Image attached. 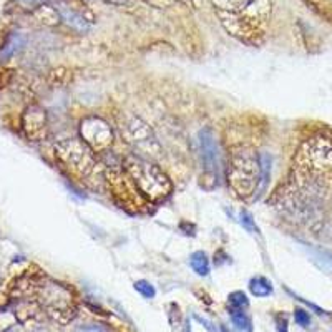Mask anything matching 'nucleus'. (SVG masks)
<instances>
[{"instance_id":"obj_5","label":"nucleus","mask_w":332,"mask_h":332,"mask_svg":"<svg viewBox=\"0 0 332 332\" xmlns=\"http://www.w3.org/2000/svg\"><path fill=\"white\" fill-rule=\"evenodd\" d=\"M80 135L95 153L108 150L113 143V131L110 125L98 116H88L83 120L80 123Z\"/></svg>"},{"instance_id":"obj_2","label":"nucleus","mask_w":332,"mask_h":332,"mask_svg":"<svg viewBox=\"0 0 332 332\" xmlns=\"http://www.w3.org/2000/svg\"><path fill=\"white\" fill-rule=\"evenodd\" d=\"M228 178L232 189L241 196L256 191L259 180V157L256 158L248 150H239L232 154Z\"/></svg>"},{"instance_id":"obj_11","label":"nucleus","mask_w":332,"mask_h":332,"mask_svg":"<svg viewBox=\"0 0 332 332\" xmlns=\"http://www.w3.org/2000/svg\"><path fill=\"white\" fill-rule=\"evenodd\" d=\"M25 45V37L22 33H12L9 38H7V42L4 44V47L0 48V60H9L12 58L13 55H17L20 50L24 48Z\"/></svg>"},{"instance_id":"obj_23","label":"nucleus","mask_w":332,"mask_h":332,"mask_svg":"<svg viewBox=\"0 0 332 332\" xmlns=\"http://www.w3.org/2000/svg\"><path fill=\"white\" fill-rule=\"evenodd\" d=\"M221 332H228V329H226L224 326H221Z\"/></svg>"},{"instance_id":"obj_12","label":"nucleus","mask_w":332,"mask_h":332,"mask_svg":"<svg viewBox=\"0 0 332 332\" xmlns=\"http://www.w3.org/2000/svg\"><path fill=\"white\" fill-rule=\"evenodd\" d=\"M189 266L193 267V271L198 274V276H208L209 274V259L206 256V252L203 251H196L189 256Z\"/></svg>"},{"instance_id":"obj_21","label":"nucleus","mask_w":332,"mask_h":332,"mask_svg":"<svg viewBox=\"0 0 332 332\" xmlns=\"http://www.w3.org/2000/svg\"><path fill=\"white\" fill-rule=\"evenodd\" d=\"M193 317H194V319H196L198 322H200V324H203V326H204V327H206V329H208L209 332H218V329H216V326H214V324H213V322H211V321H208V319H204V317H201V316H198V314H194Z\"/></svg>"},{"instance_id":"obj_3","label":"nucleus","mask_w":332,"mask_h":332,"mask_svg":"<svg viewBox=\"0 0 332 332\" xmlns=\"http://www.w3.org/2000/svg\"><path fill=\"white\" fill-rule=\"evenodd\" d=\"M56 157H58L63 163H65L73 173L80 176H88L91 173V169L96 165V157L95 151L85 143L80 138H72L60 141L55 146Z\"/></svg>"},{"instance_id":"obj_1","label":"nucleus","mask_w":332,"mask_h":332,"mask_svg":"<svg viewBox=\"0 0 332 332\" xmlns=\"http://www.w3.org/2000/svg\"><path fill=\"white\" fill-rule=\"evenodd\" d=\"M125 171L128 173L138 191L151 201L166 198L171 191V183L161 169L136 154L125 158Z\"/></svg>"},{"instance_id":"obj_13","label":"nucleus","mask_w":332,"mask_h":332,"mask_svg":"<svg viewBox=\"0 0 332 332\" xmlns=\"http://www.w3.org/2000/svg\"><path fill=\"white\" fill-rule=\"evenodd\" d=\"M249 291L256 298H267L269 294H272V284L269 279H266L263 276H256L249 281Z\"/></svg>"},{"instance_id":"obj_10","label":"nucleus","mask_w":332,"mask_h":332,"mask_svg":"<svg viewBox=\"0 0 332 332\" xmlns=\"http://www.w3.org/2000/svg\"><path fill=\"white\" fill-rule=\"evenodd\" d=\"M58 13L70 27L75 28V30H79V32H88L90 30V24L87 22V18H85L83 15H80L79 12H75L72 7H68L65 4H60L58 5Z\"/></svg>"},{"instance_id":"obj_15","label":"nucleus","mask_w":332,"mask_h":332,"mask_svg":"<svg viewBox=\"0 0 332 332\" xmlns=\"http://www.w3.org/2000/svg\"><path fill=\"white\" fill-rule=\"evenodd\" d=\"M231 321L239 330H243V332H251L252 330L251 317L246 314L243 309H231Z\"/></svg>"},{"instance_id":"obj_22","label":"nucleus","mask_w":332,"mask_h":332,"mask_svg":"<svg viewBox=\"0 0 332 332\" xmlns=\"http://www.w3.org/2000/svg\"><path fill=\"white\" fill-rule=\"evenodd\" d=\"M22 2H25V4H33L35 0H22Z\"/></svg>"},{"instance_id":"obj_9","label":"nucleus","mask_w":332,"mask_h":332,"mask_svg":"<svg viewBox=\"0 0 332 332\" xmlns=\"http://www.w3.org/2000/svg\"><path fill=\"white\" fill-rule=\"evenodd\" d=\"M271 166H272L271 154L259 153V181H258L256 191H254L256 200H258L259 196H263L264 191L267 189V186H269V181H271Z\"/></svg>"},{"instance_id":"obj_20","label":"nucleus","mask_w":332,"mask_h":332,"mask_svg":"<svg viewBox=\"0 0 332 332\" xmlns=\"http://www.w3.org/2000/svg\"><path fill=\"white\" fill-rule=\"evenodd\" d=\"M276 329H278V332H289L287 316L286 314H278L276 316Z\"/></svg>"},{"instance_id":"obj_7","label":"nucleus","mask_w":332,"mask_h":332,"mask_svg":"<svg viewBox=\"0 0 332 332\" xmlns=\"http://www.w3.org/2000/svg\"><path fill=\"white\" fill-rule=\"evenodd\" d=\"M22 125L25 130V135L30 140H42L45 138L47 131V113L45 110H42L37 105L28 107L27 111L24 113Z\"/></svg>"},{"instance_id":"obj_17","label":"nucleus","mask_w":332,"mask_h":332,"mask_svg":"<svg viewBox=\"0 0 332 332\" xmlns=\"http://www.w3.org/2000/svg\"><path fill=\"white\" fill-rule=\"evenodd\" d=\"M239 223H241L243 228L248 232H251V235H256V232H258L256 223H254V218H252V214L249 213V211L243 209L241 213H239Z\"/></svg>"},{"instance_id":"obj_6","label":"nucleus","mask_w":332,"mask_h":332,"mask_svg":"<svg viewBox=\"0 0 332 332\" xmlns=\"http://www.w3.org/2000/svg\"><path fill=\"white\" fill-rule=\"evenodd\" d=\"M126 135H128V141L136 150L148 154H158L160 145L157 141V136L153 135L151 128L143 120L131 118V122L126 125Z\"/></svg>"},{"instance_id":"obj_8","label":"nucleus","mask_w":332,"mask_h":332,"mask_svg":"<svg viewBox=\"0 0 332 332\" xmlns=\"http://www.w3.org/2000/svg\"><path fill=\"white\" fill-rule=\"evenodd\" d=\"M200 146L204 168L208 171L218 173V168H220V151H218V143L214 140L213 131L208 128L200 131Z\"/></svg>"},{"instance_id":"obj_19","label":"nucleus","mask_w":332,"mask_h":332,"mask_svg":"<svg viewBox=\"0 0 332 332\" xmlns=\"http://www.w3.org/2000/svg\"><path fill=\"white\" fill-rule=\"evenodd\" d=\"M294 319H296V324L301 327H309L310 326V316L307 310L304 309H296L294 310Z\"/></svg>"},{"instance_id":"obj_18","label":"nucleus","mask_w":332,"mask_h":332,"mask_svg":"<svg viewBox=\"0 0 332 332\" xmlns=\"http://www.w3.org/2000/svg\"><path fill=\"white\" fill-rule=\"evenodd\" d=\"M135 289L141 296H143V298H146V299H153L154 296H157V291H154L153 284H150V282L145 281V279L136 281L135 282Z\"/></svg>"},{"instance_id":"obj_4","label":"nucleus","mask_w":332,"mask_h":332,"mask_svg":"<svg viewBox=\"0 0 332 332\" xmlns=\"http://www.w3.org/2000/svg\"><path fill=\"white\" fill-rule=\"evenodd\" d=\"M42 292H44L42 294V298H44L42 301H44L48 314H50L53 319L65 324L75 316L73 307H72V294H70L63 286L50 282V284H47L44 287Z\"/></svg>"},{"instance_id":"obj_14","label":"nucleus","mask_w":332,"mask_h":332,"mask_svg":"<svg viewBox=\"0 0 332 332\" xmlns=\"http://www.w3.org/2000/svg\"><path fill=\"white\" fill-rule=\"evenodd\" d=\"M309 254H310V259H313V263H316L322 271L332 274V252H329L326 249L309 248Z\"/></svg>"},{"instance_id":"obj_16","label":"nucleus","mask_w":332,"mask_h":332,"mask_svg":"<svg viewBox=\"0 0 332 332\" xmlns=\"http://www.w3.org/2000/svg\"><path fill=\"white\" fill-rule=\"evenodd\" d=\"M229 304L232 309H246L249 306V299H248V296H246L244 292L241 291H235V292H231L229 294Z\"/></svg>"}]
</instances>
